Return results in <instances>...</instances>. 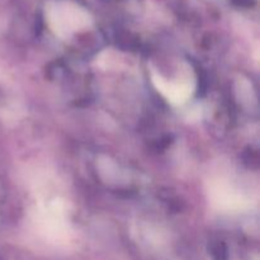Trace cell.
Here are the masks:
<instances>
[{
    "label": "cell",
    "instance_id": "obj_1",
    "mask_svg": "<svg viewBox=\"0 0 260 260\" xmlns=\"http://www.w3.org/2000/svg\"><path fill=\"white\" fill-rule=\"evenodd\" d=\"M46 18L50 29L61 40H70L85 32L93 23L85 8L70 2L52 3L46 9Z\"/></svg>",
    "mask_w": 260,
    "mask_h": 260
},
{
    "label": "cell",
    "instance_id": "obj_2",
    "mask_svg": "<svg viewBox=\"0 0 260 260\" xmlns=\"http://www.w3.org/2000/svg\"><path fill=\"white\" fill-rule=\"evenodd\" d=\"M150 74L155 89L173 106H183L196 93L197 78L194 70L185 61H183L182 66L170 75H167L155 68L151 69Z\"/></svg>",
    "mask_w": 260,
    "mask_h": 260
},
{
    "label": "cell",
    "instance_id": "obj_3",
    "mask_svg": "<svg viewBox=\"0 0 260 260\" xmlns=\"http://www.w3.org/2000/svg\"><path fill=\"white\" fill-rule=\"evenodd\" d=\"M210 201L223 212H240L250 208L254 203L250 193L229 177L216 178L211 182Z\"/></svg>",
    "mask_w": 260,
    "mask_h": 260
},
{
    "label": "cell",
    "instance_id": "obj_4",
    "mask_svg": "<svg viewBox=\"0 0 260 260\" xmlns=\"http://www.w3.org/2000/svg\"><path fill=\"white\" fill-rule=\"evenodd\" d=\"M35 213L37 228H42L48 233H65L70 228L68 205L57 196L40 200Z\"/></svg>",
    "mask_w": 260,
    "mask_h": 260
}]
</instances>
